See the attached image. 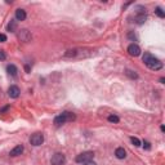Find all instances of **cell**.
Returning <instances> with one entry per match:
<instances>
[{
  "label": "cell",
  "instance_id": "cell-1",
  "mask_svg": "<svg viewBox=\"0 0 165 165\" xmlns=\"http://www.w3.org/2000/svg\"><path fill=\"white\" fill-rule=\"evenodd\" d=\"M142 61L145 62V65L147 66L150 70H154V71H159L163 68V62L158 58H155L151 53H145L142 57Z\"/></svg>",
  "mask_w": 165,
  "mask_h": 165
},
{
  "label": "cell",
  "instance_id": "cell-2",
  "mask_svg": "<svg viewBox=\"0 0 165 165\" xmlns=\"http://www.w3.org/2000/svg\"><path fill=\"white\" fill-rule=\"evenodd\" d=\"M75 119H76L75 114L70 112V111H63L62 114H60L58 116L54 118V125L55 126H61V125H63L67 121H74Z\"/></svg>",
  "mask_w": 165,
  "mask_h": 165
},
{
  "label": "cell",
  "instance_id": "cell-3",
  "mask_svg": "<svg viewBox=\"0 0 165 165\" xmlns=\"http://www.w3.org/2000/svg\"><path fill=\"white\" fill-rule=\"evenodd\" d=\"M94 159V152L93 151H85V152H81L80 155L76 156L75 161L79 164H84V163H88V161H92Z\"/></svg>",
  "mask_w": 165,
  "mask_h": 165
},
{
  "label": "cell",
  "instance_id": "cell-4",
  "mask_svg": "<svg viewBox=\"0 0 165 165\" xmlns=\"http://www.w3.org/2000/svg\"><path fill=\"white\" fill-rule=\"evenodd\" d=\"M52 165H65L66 164V156L61 152H55L50 159Z\"/></svg>",
  "mask_w": 165,
  "mask_h": 165
},
{
  "label": "cell",
  "instance_id": "cell-5",
  "mask_svg": "<svg viewBox=\"0 0 165 165\" xmlns=\"http://www.w3.org/2000/svg\"><path fill=\"white\" fill-rule=\"evenodd\" d=\"M17 36H18V39H20L21 41H23V43H28L31 40V32L28 30H26V28L18 30Z\"/></svg>",
  "mask_w": 165,
  "mask_h": 165
},
{
  "label": "cell",
  "instance_id": "cell-6",
  "mask_svg": "<svg viewBox=\"0 0 165 165\" xmlns=\"http://www.w3.org/2000/svg\"><path fill=\"white\" fill-rule=\"evenodd\" d=\"M43 142H44V135L41 133H35L30 137V143L32 146H40L43 145Z\"/></svg>",
  "mask_w": 165,
  "mask_h": 165
},
{
  "label": "cell",
  "instance_id": "cell-7",
  "mask_svg": "<svg viewBox=\"0 0 165 165\" xmlns=\"http://www.w3.org/2000/svg\"><path fill=\"white\" fill-rule=\"evenodd\" d=\"M128 53H129L132 57H138V55L141 54V48L138 47L137 44H130L129 47H128Z\"/></svg>",
  "mask_w": 165,
  "mask_h": 165
},
{
  "label": "cell",
  "instance_id": "cell-8",
  "mask_svg": "<svg viewBox=\"0 0 165 165\" xmlns=\"http://www.w3.org/2000/svg\"><path fill=\"white\" fill-rule=\"evenodd\" d=\"M20 93H21V90L17 85H10L9 89H8V95L10 98H18L20 97Z\"/></svg>",
  "mask_w": 165,
  "mask_h": 165
},
{
  "label": "cell",
  "instance_id": "cell-9",
  "mask_svg": "<svg viewBox=\"0 0 165 165\" xmlns=\"http://www.w3.org/2000/svg\"><path fill=\"white\" fill-rule=\"evenodd\" d=\"M27 14H26V10L23 9H17L16 10V21H25Z\"/></svg>",
  "mask_w": 165,
  "mask_h": 165
},
{
  "label": "cell",
  "instance_id": "cell-10",
  "mask_svg": "<svg viewBox=\"0 0 165 165\" xmlns=\"http://www.w3.org/2000/svg\"><path fill=\"white\" fill-rule=\"evenodd\" d=\"M115 156L118 159H120V160H123V159L126 158V151H125L123 147H118L115 150Z\"/></svg>",
  "mask_w": 165,
  "mask_h": 165
},
{
  "label": "cell",
  "instance_id": "cell-11",
  "mask_svg": "<svg viewBox=\"0 0 165 165\" xmlns=\"http://www.w3.org/2000/svg\"><path fill=\"white\" fill-rule=\"evenodd\" d=\"M22 152H23V146L22 145H18V146H16L13 150H10L9 155L10 156H18V155H21Z\"/></svg>",
  "mask_w": 165,
  "mask_h": 165
},
{
  "label": "cell",
  "instance_id": "cell-12",
  "mask_svg": "<svg viewBox=\"0 0 165 165\" xmlns=\"http://www.w3.org/2000/svg\"><path fill=\"white\" fill-rule=\"evenodd\" d=\"M7 72L9 74L10 76H17V72H18V68L16 65H8L7 66Z\"/></svg>",
  "mask_w": 165,
  "mask_h": 165
},
{
  "label": "cell",
  "instance_id": "cell-13",
  "mask_svg": "<svg viewBox=\"0 0 165 165\" xmlns=\"http://www.w3.org/2000/svg\"><path fill=\"white\" fill-rule=\"evenodd\" d=\"M146 20H147V16L146 14H137L135 16V22H137L138 25H143V23L146 22Z\"/></svg>",
  "mask_w": 165,
  "mask_h": 165
},
{
  "label": "cell",
  "instance_id": "cell-14",
  "mask_svg": "<svg viewBox=\"0 0 165 165\" xmlns=\"http://www.w3.org/2000/svg\"><path fill=\"white\" fill-rule=\"evenodd\" d=\"M16 28H17V21H16V20H10V22L8 23V26H7V30L14 32Z\"/></svg>",
  "mask_w": 165,
  "mask_h": 165
},
{
  "label": "cell",
  "instance_id": "cell-15",
  "mask_svg": "<svg viewBox=\"0 0 165 165\" xmlns=\"http://www.w3.org/2000/svg\"><path fill=\"white\" fill-rule=\"evenodd\" d=\"M155 14L158 16V17H160V18H164L165 17V13H164V10H163V8L161 7H158L155 9Z\"/></svg>",
  "mask_w": 165,
  "mask_h": 165
},
{
  "label": "cell",
  "instance_id": "cell-16",
  "mask_svg": "<svg viewBox=\"0 0 165 165\" xmlns=\"http://www.w3.org/2000/svg\"><path fill=\"white\" fill-rule=\"evenodd\" d=\"M75 55H78V50L76 49H70L65 53V57H75Z\"/></svg>",
  "mask_w": 165,
  "mask_h": 165
},
{
  "label": "cell",
  "instance_id": "cell-17",
  "mask_svg": "<svg viewBox=\"0 0 165 165\" xmlns=\"http://www.w3.org/2000/svg\"><path fill=\"white\" fill-rule=\"evenodd\" d=\"M130 142H132L135 147H139V146H141V141L138 139L137 137H130Z\"/></svg>",
  "mask_w": 165,
  "mask_h": 165
},
{
  "label": "cell",
  "instance_id": "cell-18",
  "mask_svg": "<svg viewBox=\"0 0 165 165\" xmlns=\"http://www.w3.org/2000/svg\"><path fill=\"white\" fill-rule=\"evenodd\" d=\"M125 74H126L129 78H132V79H137L138 78V75L134 72V71H132V70H125Z\"/></svg>",
  "mask_w": 165,
  "mask_h": 165
},
{
  "label": "cell",
  "instance_id": "cell-19",
  "mask_svg": "<svg viewBox=\"0 0 165 165\" xmlns=\"http://www.w3.org/2000/svg\"><path fill=\"white\" fill-rule=\"evenodd\" d=\"M108 121H110V123H119L120 119H119L116 115H110L108 116Z\"/></svg>",
  "mask_w": 165,
  "mask_h": 165
},
{
  "label": "cell",
  "instance_id": "cell-20",
  "mask_svg": "<svg viewBox=\"0 0 165 165\" xmlns=\"http://www.w3.org/2000/svg\"><path fill=\"white\" fill-rule=\"evenodd\" d=\"M7 60V54H5L4 50H0V61H4Z\"/></svg>",
  "mask_w": 165,
  "mask_h": 165
},
{
  "label": "cell",
  "instance_id": "cell-21",
  "mask_svg": "<svg viewBox=\"0 0 165 165\" xmlns=\"http://www.w3.org/2000/svg\"><path fill=\"white\" fill-rule=\"evenodd\" d=\"M143 147H145L146 150H151V143L147 142V141H145V142H143Z\"/></svg>",
  "mask_w": 165,
  "mask_h": 165
},
{
  "label": "cell",
  "instance_id": "cell-22",
  "mask_svg": "<svg viewBox=\"0 0 165 165\" xmlns=\"http://www.w3.org/2000/svg\"><path fill=\"white\" fill-rule=\"evenodd\" d=\"M4 41H7V35L0 34V43H4Z\"/></svg>",
  "mask_w": 165,
  "mask_h": 165
},
{
  "label": "cell",
  "instance_id": "cell-23",
  "mask_svg": "<svg viewBox=\"0 0 165 165\" xmlns=\"http://www.w3.org/2000/svg\"><path fill=\"white\" fill-rule=\"evenodd\" d=\"M128 38H129V39H134V40H135V39H137V36H135L134 34H133L132 31H130V32L128 34Z\"/></svg>",
  "mask_w": 165,
  "mask_h": 165
},
{
  "label": "cell",
  "instance_id": "cell-24",
  "mask_svg": "<svg viewBox=\"0 0 165 165\" xmlns=\"http://www.w3.org/2000/svg\"><path fill=\"white\" fill-rule=\"evenodd\" d=\"M8 108H9V106H5V107H3L1 110H0V114H3V112H5V111L8 110Z\"/></svg>",
  "mask_w": 165,
  "mask_h": 165
},
{
  "label": "cell",
  "instance_id": "cell-25",
  "mask_svg": "<svg viewBox=\"0 0 165 165\" xmlns=\"http://www.w3.org/2000/svg\"><path fill=\"white\" fill-rule=\"evenodd\" d=\"M83 165H97V164H95L94 161H88V163H84Z\"/></svg>",
  "mask_w": 165,
  "mask_h": 165
},
{
  "label": "cell",
  "instance_id": "cell-26",
  "mask_svg": "<svg viewBox=\"0 0 165 165\" xmlns=\"http://www.w3.org/2000/svg\"><path fill=\"white\" fill-rule=\"evenodd\" d=\"M25 70L28 72V71H30V66H26V67H25Z\"/></svg>",
  "mask_w": 165,
  "mask_h": 165
},
{
  "label": "cell",
  "instance_id": "cell-27",
  "mask_svg": "<svg viewBox=\"0 0 165 165\" xmlns=\"http://www.w3.org/2000/svg\"><path fill=\"white\" fill-rule=\"evenodd\" d=\"M160 129H161V132H165V126H164V125H161Z\"/></svg>",
  "mask_w": 165,
  "mask_h": 165
}]
</instances>
